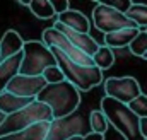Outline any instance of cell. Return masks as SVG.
I'll use <instances>...</instances> for the list:
<instances>
[{"label": "cell", "instance_id": "obj_27", "mask_svg": "<svg viewBox=\"0 0 147 140\" xmlns=\"http://www.w3.org/2000/svg\"><path fill=\"white\" fill-rule=\"evenodd\" d=\"M69 140H105V135H98V133H87V135H77Z\"/></svg>", "mask_w": 147, "mask_h": 140}, {"label": "cell", "instance_id": "obj_15", "mask_svg": "<svg viewBox=\"0 0 147 140\" xmlns=\"http://www.w3.org/2000/svg\"><path fill=\"white\" fill-rule=\"evenodd\" d=\"M33 101L36 99H29V98H19L16 94H10L7 91H3L0 94V113H3L5 116L12 114V113H17L21 109H24L26 106H29Z\"/></svg>", "mask_w": 147, "mask_h": 140}, {"label": "cell", "instance_id": "obj_26", "mask_svg": "<svg viewBox=\"0 0 147 140\" xmlns=\"http://www.w3.org/2000/svg\"><path fill=\"white\" fill-rule=\"evenodd\" d=\"M132 3H134V2H130V0H121V2H113V3H108V5L113 7L115 10L121 12V14H127V12H128V9L132 7Z\"/></svg>", "mask_w": 147, "mask_h": 140}, {"label": "cell", "instance_id": "obj_17", "mask_svg": "<svg viewBox=\"0 0 147 140\" xmlns=\"http://www.w3.org/2000/svg\"><path fill=\"white\" fill-rule=\"evenodd\" d=\"M139 34V29L137 28H128V29H120V31H115L110 34H105V46L108 48H125L128 46L134 38Z\"/></svg>", "mask_w": 147, "mask_h": 140}, {"label": "cell", "instance_id": "obj_20", "mask_svg": "<svg viewBox=\"0 0 147 140\" xmlns=\"http://www.w3.org/2000/svg\"><path fill=\"white\" fill-rule=\"evenodd\" d=\"M28 7L38 19H53V15H57L50 0H31Z\"/></svg>", "mask_w": 147, "mask_h": 140}, {"label": "cell", "instance_id": "obj_16", "mask_svg": "<svg viewBox=\"0 0 147 140\" xmlns=\"http://www.w3.org/2000/svg\"><path fill=\"white\" fill-rule=\"evenodd\" d=\"M21 62H22V53H19V55L12 57L9 60L0 62V94L5 91L7 84L19 73Z\"/></svg>", "mask_w": 147, "mask_h": 140}, {"label": "cell", "instance_id": "obj_8", "mask_svg": "<svg viewBox=\"0 0 147 140\" xmlns=\"http://www.w3.org/2000/svg\"><path fill=\"white\" fill-rule=\"evenodd\" d=\"M43 44L48 46V48H57L58 51H62L70 62L74 63H79V65H84V67H92V58L87 57L84 51H80L79 48H75L72 43L62 34L60 31H57L55 28H48L43 31Z\"/></svg>", "mask_w": 147, "mask_h": 140}, {"label": "cell", "instance_id": "obj_6", "mask_svg": "<svg viewBox=\"0 0 147 140\" xmlns=\"http://www.w3.org/2000/svg\"><path fill=\"white\" fill-rule=\"evenodd\" d=\"M92 21H94V28L98 31H101L103 34H110L120 29H128V28H137L128 17L127 14H121L118 10H115L105 2H98L92 9ZM139 29V28H137Z\"/></svg>", "mask_w": 147, "mask_h": 140}, {"label": "cell", "instance_id": "obj_29", "mask_svg": "<svg viewBox=\"0 0 147 140\" xmlns=\"http://www.w3.org/2000/svg\"><path fill=\"white\" fill-rule=\"evenodd\" d=\"M144 60H147V53H146V55H144Z\"/></svg>", "mask_w": 147, "mask_h": 140}, {"label": "cell", "instance_id": "obj_22", "mask_svg": "<svg viewBox=\"0 0 147 140\" xmlns=\"http://www.w3.org/2000/svg\"><path fill=\"white\" fill-rule=\"evenodd\" d=\"M132 55L144 58V55L147 53V33L146 31H139V34L134 38V41L128 44Z\"/></svg>", "mask_w": 147, "mask_h": 140}, {"label": "cell", "instance_id": "obj_21", "mask_svg": "<svg viewBox=\"0 0 147 140\" xmlns=\"http://www.w3.org/2000/svg\"><path fill=\"white\" fill-rule=\"evenodd\" d=\"M89 127H91L92 133H98V135H105L106 133L108 120H106V116H105V113L101 109H92L89 113Z\"/></svg>", "mask_w": 147, "mask_h": 140}, {"label": "cell", "instance_id": "obj_13", "mask_svg": "<svg viewBox=\"0 0 147 140\" xmlns=\"http://www.w3.org/2000/svg\"><path fill=\"white\" fill-rule=\"evenodd\" d=\"M22 48H24V39L21 38L17 31H14V29L5 31L0 39V62L22 53Z\"/></svg>", "mask_w": 147, "mask_h": 140}, {"label": "cell", "instance_id": "obj_4", "mask_svg": "<svg viewBox=\"0 0 147 140\" xmlns=\"http://www.w3.org/2000/svg\"><path fill=\"white\" fill-rule=\"evenodd\" d=\"M53 120V114H51V109L43 103H38L33 101L29 106H26L24 109L17 111V113H12L9 116H5L2 121H0V137H5V135H10V133H17V132H22L36 123L41 121H51Z\"/></svg>", "mask_w": 147, "mask_h": 140}, {"label": "cell", "instance_id": "obj_1", "mask_svg": "<svg viewBox=\"0 0 147 140\" xmlns=\"http://www.w3.org/2000/svg\"><path fill=\"white\" fill-rule=\"evenodd\" d=\"M36 101L51 109L53 120H60L77 111L80 106V92L70 82L63 80L60 84H46V87L36 96Z\"/></svg>", "mask_w": 147, "mask_h": 140}, {"label": "cell", "instance_id": "obj_14", "mask_svg": "<svg viewBox=\"0 0 147 140\" xmlns=\"http://www.w3.org/2000/svg\"><path fill=\"white\" fill-rule=\"evenodd\" d=\"M48 130H50V121H41V123H36L22 132L0 137V140H46Z\"/></svg>", "mask_w": 147, "mask_h": 140}, {"label": "cell", "instance_id": "obj_10", "mask_svg": "<svg viewBox=\"0 0 147 140\" xmlns=\"http://www.w3.org/2000/svg\"><path fill=\"white\" fill-rule=\"evenodd\" d=\"M46 87V80L43 77H29V75H21L17 73L5 87L7 92L16 94L19 98H29L36 99V96Z\"/></svg>", "mask_w": 147, "mask_h": 140}, {"label": "cell", "instance_id": "obj_24", "mask_svg": "<svg viewBox=\"0 0 147 140\" xmlns=\"http://www.w3.org/2000/svg\"><path fill=\"white\" fill-rule=\"evenodd\" d=\"M41 77L46 80V84H60V82L65 80V75H63L62 70L58 69V65H55V67H48V69L43 72Z\"/></svg>", "mask_w": 147, "mask_h": 140}, {"label": "cell", "instance_id": "obj_12", "mask_svg": "<svg viewBox=\"0 0 147 140\" xmlns=\"http://www.w3.org/2000/svg\"><path fill=\"white\" fill-rule=\"evenodd\" d=\"M55 22H58V24H62V26L72 29L75 33H80V34H89V31H91V22H89V19H87L82 12L74 10V9H69L67 12L57 15V21H55Z\"/></svg>", "mask_w": 147, "mask_h": 140}, {"label": "cell", "instance_id": "obj_23", "mask_svg": "<svg viewBox=\"0 0 147 140\" xmlns=\"http://www.w3.org/2000/svg\"><path fill=\"white\" fill-rule=\"evenodd\" d=\"M128 108L132 109V113L135 114V116H139V118H147V96L142 92L139 98H135Z\"/></svg>", "mask_w": 147, "mask_h": 140}, {"label": "cell", "instance_id": "obj_11", "mask_svg": "<svg viewBox=\"0 0 147 140\" xmlns=\"http://www.w3.org/2000/svg\"><path fill=\"white\" fill-rule=\"evenodd\" d=\"M53 28L57 29V31H60L62 34L65 36L70 43H72L75 48H79L80 51H84L87 57H94L96 55V51L99 50V43L92 38V36L89 34H80V33H75L72 29H69V28H65V26H62V24H58V22H55L53 24Z\"/></svg>", "mask_w": 147, "mask_h": 140}, {"label": "cell", "instance_id": "obj_7", "mask_svg": "<svg viewBox=\"0 0 147 140\" xmlns=\"http://www.w3.org/2000/svg\"><path fill=\"white\" fill-rule=\"evenodd\" d=\"M91 133L89 120L84 118L82 113H72L65 118L60 120H51L50 121V130L46 140H69L77 135H87Z\"/></svg>", "mask_w": 147, "mask_h": 140}, {"label": "cell", "instance_id": "obj_3", "mask_svg": "<svg viewBox=\"0 0 147 140\" xmlns=\"http://www.w3.org/2000/svg\"><path fill=\"white\" fill-rule=\"evenodd\" d=\"M50 50H51V53L57 60L58 69L63 72L65 80L70 82L79 92H87V91H91L92 87H96L103 82V70H99L98 67H94V65L92 67H84V65L74 63L57 48H50Z\"/></svg>", "mask_w": 147, "mask_h": 140}, {"label": "cell", "instance_id": "obj_25", "mask_svg": "<svg viewBox=\"0 0 147 140\" xmlns=\"http://www.w3.org/2000/svg\"><path fill=\"white\" fill-rule=\"evenodd\" d=\"M51 7H53V10H55L57 15H60V14H63V12H67L70 9L69 0H53L51 2Z\"/></svg>", "mask_w": 147, "mask_h": 140}, {"label": "cell", "instance_id": "obj_5", "mask_svg": "<svg viewBox=\"0 0 147 140\" xmlns=\"http://www.w3.org/2000/svg\"><path fill=\"white\" fill-rule=\"evenodd\" d=\"M57 60L48 46L43 44V41H24L22 48V62H21V75H29V77H41L43 72L48 67H55Z\"/></svg>", "mask_w": 147, "mask_h": 140}, {"label": "cell", "instance_id": "obj_28", "mask_svg": "<svg viewBox=\"0 0 147 140\" xmlns=\"http://www.w3.org/2000/svg\"><path fill=\"white\" fill-rule=\"evenodd\" d=\"M140 133L147 140V118H140Z\"/></svg>", "mask_w": 147, "mask_h": 140}, {"label": "cell", "instance_id": "obj_30", "mask_svg": "<svg viewBox=\"0 0 147 140\" xmlns=\"http://www.w3.org/2000/svg\"><path fill=\"white\" fill-rule=\"evenodd\" d=\"M146 33H147V29H146Z\"/></svg>", "mask_w": 147, "mask_h": 140}, {"label": "cell", "instance_id": "obj_9", "mask_svg": "<svg viewBox=\"0 0 147 140\" xmlns=\"http://www.w3.org/2000/svg\"><path fill=\"white\" fill-rule=\"evenodd\" d=\"M105 92L106 96L121 103V104H130L135 98L142 94V87L135 77H110L105 82Z\"/></svg>", "mask_w": 147, "mask_h": 140}, {"label": "cell", "instance_id": "obj_19", "mask_svg": "<svg viewBox=\"0 0 147 140\" xmlns=\"http://www.w3.org/2000/svg\"><path fill=\"white\" fill-rule=\"evenodd\" d=\"M92 63H94V67H98L99 70L110 69L111 65L115 63V53H113V50L108 48V46H105V44H99V50L92 57Z\"/></svg>", "mask_w": 147, "mask_h": 140}, {"label": "cell", "instance_id": "obj_18", "mask_svg": "<svg viewBox=\"0 0 147 140\" xmlns=\"http://www.w3.org/2000/svg\"><path fill=\"white\" fill-rule=\"evenodd\" d=\"M127 17L139 28V31L147 29V5L146 3H132L127 12Z\"/></svg>", "mask_w": 147, "mask_h": 140}, {"label": "cell", "instance_id": "obj_2", "mask_svg": "<svg viewBox=\"0 0 147 140\" xmlns=\"http://www.w3.org/2000/svg\"><path fill=\"white\" fill-rule=\"evenodd\" d=\"M101 111L105 113L108 125H113L125 140H146L140 133V118L135 116L127 104L105 96L101 99Z\"/></svg>", "mask_w": 147, "mask_h": 140}]
</instances>
